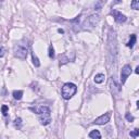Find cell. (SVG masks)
Segmentation results:
<instances>
[{
    "mask_svg": "<svg viewBox=\"0 0 139 139\" xmlns=\"http://www.w3.org/2000/svg\"><path fill=\"white\" fill-rule=\"evenodd\" d=\"M135 73H136V74H138V73H139V67H137V68H136V70H135Z\"/></svg>",
    "mask_w": 139,
    "mask_h": 139,
    "instance_id": "cell-23",
    "label": "cell"
},
{
    "mask_svg": "<svg viewBox=\"0 0 139 139\" xmlns=\"http://www.w3.org/2000/svg\"><path fill=\"white\" fill-rule=\"evenodd\" d=\"M94 81L96 84H101L103 81H104V74H102V73H99V74H97L94 78Z\"/></svg>",
    "mask_w": 139,
    "mask_h": 139,
    "instance_id": "cell-11",
    "label": "cell"
},
{
    "mask_svg": "<svg viewBox=\"0 0 139 139\" xmlns=\"http://www.w3.org/2000/svg\"><path fill=\"white\" fill-rule=\"evenodd\" d=\"M131 67L129 64H126L124 65V67L122 68V71H121V82L122 84H125V82H126V79L128 78V76L131 74Z\"/></svg>",
    "mask_w": 139,
    "mask_h": 139,
    "instance_id": "cell-5",
    "label": "cell"
},
{
    "mask_svg": "<svg viewBox=\"0 0 139 139\" xmlns=\"http://www.w3.org/2000/svg\"><path fill=\"white\" fill-rule=\"evenodd\" d=\"M32 59H33V63H34V65H35L36 68L40 67V62H39L38 58L35 56V53H34V52H32Z\"/></svg>",
    "mask_w": 139,
    "mask_h": 139,
    "instance_id": "cell-14",
    "label": "cell"
},
{
    "mask_svg": "<svg viewBox=\"0 0 139 139\" xmlns=\"http://www.w3.org/2000/svg\"><path fill=\"white\" fill-rule=\"evenodd\" d=\"M8 110H9V108L7 107V105H2V107H1V112H2L3 115H7V114H8Z\"/></svg>",
    "mask_w": 139,
    "mask_h": 139,
    "instance_id": "cell-20",
    "label": "cell"
},
{
    "mask_svg": "<svg viewBox=\"0 0 139 139\" xmlns=\"http://www.w3.org/2000/svg\"><path fill=\"white\" fill-rule=\"evenodd\" d=\"M14 126H15V128H17V129H21V127H22V120L20 117H17L16 120L14 121Z\"/></svg>",
    "mask_w": 139,
    "mask_h": 139,
    "instance_id": "cell-15",
    "label": "cell"
},
{
    "mask_svg": "<svg viewBox=\"0 0 139 139\" xmlns=\"http://www.w3.org/2000/svg\"><path fill=\"white\" fill-rule=\"evenodd\" d=\"M99 21H100V16H99V14H92L89 17H87V20L84 22V26H85V28H87V27L92 28L99 23Z\"/></svg>",
    "mask_w": 139,
    "mask_h": 139,
    "instance_id": "cell-3",
    "label": "cell"
},
{
    "mask_svg": "<svg viewBox=\"0 0 139 139\" xmlns=\"http://www.w3.org/2000/svg\"><path fill=\"white\" fill-rule=\"evenodd\" d=\"M89 137L91 139H101V134H100V131L99 130H91L90 133H89Z\"/></svg>",
    "mask_w": 139,
    "mask_h": 139,
    "instance_id": "cell-10",
    "label": "cell"
},
{
    "mask_svg": "<svg viewBox=\"0 0 139 139\" xmlns=\"http://www.w3.org/2000/svg\"><path fill=\"white\" fill-rule=\"evenodd\" d=\"M77 91V86L75 84L73 83H67L63 85V87L61 89V95L64 99H67V100H69V99H71L73 96H74L76 94Z\"/></svg>",
    "mask_w": 139,
    "mask_h": 139,
    "instance_id": "cell-2",
    "label": "cell"
},
{
    "mask_svg": "<svg viewBox=\"0 0 139 139\" xmlns=\"http://www.w3.org/2000/svg\"><path fill=\"white\" fill-rule=\"evenodd\" d=\"M129 135H130V137H133V138H137L138 135H139V129L138 128H135L133 131H130Z\"/></svg>",
    "mask_w": 139,
    "mask_h": 139,
    "instance_id": "cell-17",
    "label": "cell"
},
{
    "mask_svg": "<svg viewBox=\"0 0 139 139\" xmlns=\"http://www.w3.org/2000/svg\"><path fill=\"white\" fill-rule=\"evenodd\" d=\"M125 117H126V120H127L128 122H133V121H134V116L131 115V114H129V113H126Z\"/></svg>",
    "mask_w": 139,
    "mask_h": 139,
    "instance_id": "cell-21",
    "label": "cell"
},
{
    "mask_svg": "<svg viewBox=\"0 0 139 139\" xmlns=\"http://www.w3.org/2000/svg\"><path fill=\"white\" fill-rule=\"evenodd\" d=\"M136 39H137V37H136L135 34L130 35V38H129V40H128V43H127V47L133 48V47H134V45H135V43H136Z\"/></svg>",
    "mask_w": 139,
    "mask_h": 139,
    "instance_id": "cell-13",
    "label": "cell"
},
{
    "mask_svg": "<svg viewBox=\"0 0 139 139\" xmlns=\"http://www.w3.org/2000/svg\"><path fill=\"white\" fill-rule=\"evenodd\" d=\"M48 55H49V58L50 59H53L55 58V49H53V47H52V46H50V47H49Z\"/></svg>",
    "mask_w": 139,
    "mask_h": 139,
    "instance_id": "cell-18",
    "label": "cell"
},
{
    "mask_svg": "<svg viewBox=\"0 0 139 139\" xmlns=\"http://www.w3.org/2000/svg\"><path fill=\"white\" fill-rule=\"evenodd\" d=\"M112 15L114 16V20H115L117 23H124V22L127 20L126 15L122 14L120 11H116V10H113V11H112Z\"/></svg>",
    "mask_w": 139,
    "mask_h": 139,
    "instance_id": "cell-7",
    "label": "cell"
},
{
    "mask_svg": "<svg viewBox=\"0 0 139 139\" xmlns=\"http://www.w3.org/2000/svg\"><path fill=\"white\" fill-rule=\"evenodd\" d=\"M111 118V112H107V113L102 114L101 116H99L98 118H96L94 124H97V125H104L107 124Z\"/></svg>",
    "mask_w": 139,
    "mask_h": 139,
    "instance_id": "cell-6",
    "label": "cell"
},
{
    "mask_svg": "<svg viewBox=\"0 0 139 139\" xmlns=\"http://www.w3.org/2000/svg\"><path fill=\"white\" fill-rule=\"evenodd\" d=\"M39 116V121H40L41 125H48L51 122V115L50 113H45L41 115H38Z\"/></svg>",
    "mask_w": 139,
    "mask_h": 139,
    "instance_id": "cell-9",
    "label": "cell"
},
{
    "mask_svg": "<svg viewBox=\"0 0 139 139\" xmlns=\"http://www.w3.org/2000/svg\"><path fill=\"white\" fill-rule=\"evenodd\" d=\"M31 110L33 112H35L38 115H41L45 113H50V109L48 107H45V105H39V107H35V108H31Z\"/></svg>",
    "mask_w": 139,
    "mask_h": 139,
    "instance_id": "cell-8",
    "label": "cell"
},
{
    "mask_svg": "<svg viewBox=\"0 0 139 139\" xmlns=\"http://www.w3.org/2000/svg\"><path fill=\"white\" fill-rule=\"evenodd\" d=\"M68 62H69V59L65 57L64 55L60 56V64H61V65H63V64H65V63H68Z\"/></svg>",
    "mask_w": 139,
    "mask_h": 139,
    "instance_id": "cell-16",
    "label": "cell"
},
{
    "mask_svg": "<svg viewBox=\"0 0 139 139\" xmlns=\"http://www.w3.org/2000/svg\"><path fill=\"white\" fill-rule=\"evenodd\" d=\"M13 95V98L15 99V100H21L22 97H23V91L22 90H14L12 92Z\"/></svg>",
    "mask_w": 139,
    "mask_h": 139,
    "instance_id": "cell-12",
    "label": "cell"
},
{
    "mask_svg": "<svg viewBox=\"0 0 139 139\" xmlns=\"http://www.w3.org/2000/svg\"><path fill=\"white\" fill-rule=\"evenodd\" d=\"M109 87H110V90H111V94L117 97V96H120V92H121V87H120V85H118L113 78H111L110 79V82H109Z\"/></svg>",
    "mask_w": 139,
    "mask_h": 139,
    "instance_id": "cell-4",
    "label": "cell"
},
{
    "mask_svg": "<svg viewBox=\"0 0 139 139\" xmlns=\"http://www.w3.org/2000/svg\"><path fill=\"white\" fill-rule=\"evenodd\" d=\"M14 56L21 60H24V59L27 57L28 53V44L26 39H22L20 40L15 46H14Z\"/></svg>",
    "mask_w": 139,
    "mask_h": 139,
    "instance_id": "cell-1",
    "label": "cell"
},
{
    "mask_svg": "<svg viewBox=\"0 0 139 139\" xmlns=\"http://www.w3.org/2000/svg\"><path fill=\"white\" fill-rule=\"evenodd\" d=\"M131 8H133L134 10H138L139 9V1H137V0H134V1L131 2Z\"/></svg>",
    "mask_w": 139,
    "mask_h": 139,
    "instance_id": "cell-19",
    "label": "cell"
},
{
    "mask_svg": "<svg viewBox=\"0 0 139 139\" xmlns=\"http://www.w3.org/2000/svg\"><path fill=\"white\" fill-rule=\"evenodd\" d=\"M3 55H4V49H3V47L0 46V58L3 57Z\"/></svg>",
    "mask_w": 139,
    "mask_h": 139,
    "instance_id": "cell-22",
    "label": "cell"
},
{
    "mask_svg": "<svg viewBox=\"0 0 139 139\" xmlns=\"http://www.w3.org/2000/svg\"><path fill=\"white\" fill-rule=\"evenodd\" d=\"M58 32H59V33H61V34H63V33H64L63 29H58Z\"/></svg>",
    "mask_w": 139,
    "mask_h": 139,
    "instance_id": "cell-24",
    "label": "cell"
}]
</instances>
